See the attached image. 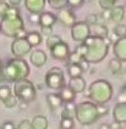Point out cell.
Wrapping results in <instances>:
<instances>
[{"label":"cell","mask_w":126,"mask_h":129,"mask_svg":"<svg viewBox=\"0 0 126 129\" xmlns=\"http://www.w3.org/2000/svg\"><path fill=\"white\" fill-rule=\"evenodd\" d=\"M110 38H102L97 35H90L82 44L87 47V53L85 59L89 63H98L108 56L110 45Z\"/></svg>","instance_id":"1"},{"label":"cell","mask_w":126,"mask_h":129,"mask_svg":"<svg viewBox=\"0 0 126 129\" xmlns=\"http://www.w3.org/2000/svg\"><path fill=\"white\" fill-rule=\"evenodd\" d=\"M24 30V22L17 7H10L9 11L1 18L0 33L8 37L15 38L17 34Z\"/></svg>","instance_id":"2"},{"label":"cell","mask_w":126,"mask_h":129,"mask_svg":"<svg viewBox=\"0 0 126 129\" xmlns=\"http://www.w3.org/2000/svg\"><path fill=\"white\" fill-rule=\"evenodd\" d=\"M30 66L22 58H14L9 59L3 66L2 73L6 82L15 83L19 80L26 79L30 74Z\"/></svg>","instance_id":"3"},{"label":"cell","mask_w":126,"mask_h":129,"mask_svg":"<svg viewBox=\"0 0 126 129\" xmlns=\"http://www.w3.org/2000/svg\"><path fill=\"white\" fill-rule=\"evenodd\" d=\"M113 87L105 79H97L91 83L88 88V98L97 105H105L111 100Z\"/></svg>","instance_id":"4"},{"label":"cell","mask_w":126,"mask_h":129,"mask_svg":"<svg viewBox=\"0 0 126 129\" xmlns=\"http://www.w3.org/2000/svg\"><path fill=\"white\" fill-rule=\"evenodd\" d=\"M74 115L82 125L93 124L100 117L97 112V105L91 101H83L75 106Z\"/></svg>","instance_id":"5"},{"label":"cell","mask_w":126,"mask_h":129,"mask_svg":"<svg viewBox=\"0 0 126 129\" xmlns=\"http://www.w3.org/2000/svg\"><path fill=\"white\" fill-rule=\"evenodd\" d=\"M14 96L22 102L30 103L36 99L37 91L31 81L19 80L14 83Z\"/></svg>","instance_id":"6"},{"label":"cell","mask_w":126,"mask_h":129,"mask_svg":"<svg viewBox=\"0 0 126 129\" xmlns=\"http://www.w3.org/2000/svg\"><path fill=\"white\" fill-rule=\"evenodd\" d=\"M45 83L48 88L54 90H60L66 85L64 73L58 66L52 67L46 74Z\"/></svg>","instance_id":"7"},{"label":"cell","mask_w":126,"mask_h":129,"mask_svg":"<svg viewBox=\"0 0 126 129\" xmlns=\"http://www.w3.org/2000/svg\"><path fill=\"white\" fill-rule=\"evenodd\" d=\"M70 35L75 42L82 43L91 35V28L83 21H76L70 27Z\"/></svg>","instance_id":"8"},{"label":"cell","mask_w":126,"mask_h":129,"mask_svg":"<svg viewBox=\"0 0 126 129\" xmlns=\"http://www.w3.org/2000/svg\"><path fill=\"white\" fill-rule=\"evenodd\" d=\"M10 49L15 58H23L31 52L32 47L25 38H19L13 40Z\"/></svg>","instance_id":"9"},{"label":"cell","mask_w":126,"mask_h":129,"mask_svg":"<svg viewBox=\"0 0 126 129\" xmlns=\"http://www.w3.org/2000/svg\"><path fill=\"white\" fill-rule=\"evenodd\" d=\"M56 19L57 21H59L62 25L70 27V28L77 21L74 12L72 11V9H70L68 7L58 10V13L56 14Z\"/></svg>","instance_id":"10"},{"label":"cell","mask_w":126,"mask_h":129,"mask_svg":"<svg viewBox=\"0 0 126 129\" xmlns=\"http://www.w3.org/2000/svg\"><path fill=\"white\" fill-rule=\"evenodd\" d=\"M49 49L53 59H57V60H60V61H66L70 53L69 46L63 41L53 46Z\"/></svg>","instance_id":"11"},{"label":"cell","mask_w":126,"mask_h":129,"mask_svg":"<svg viewBox=\"0 0 126 129\" xmlns=\"http://www.w3.org/2000/svg\"><path fill=\"white\" fill-rule=\"evenodd\" d=\"M113 53L116 59L124 62L126 60V37L118 38L113 44Z\"/></svg>","instance_id":"12"},{"label":"cell","mask_w":126,"mask_h":129,"mask_svg":"<svg viewBox=\"0 0 126 129\" xmlns=\"http://www.w3.org/2000/svg\"><path fill=\"white\" fill-rule=\"evenodd\" d=\"M47 0H24V6L31 14H40L46 8Z\"/></svg>","instance_id":"13"},{"label":"cell","mask_w":126,"mask_h":129,"mask_svg":"<svg viewBox=\"0 0 126 129\" xmlns=\"http://www.w3.org/2000/svg\"><path fill=\"white\" fill-rule=\"evenodd\" d=\"M47 60V56L46 52L42 49H35L31 53L30 61L36 68L43 67Z\"/></svg>","instance_id":"14"},{"label":"cell","mask_w":126,"mask_h":129,"mask_svg":"<svg viewBox=\"0 0 126 129\" xmlns=\"http://www.w3.org/2000/svg\"><path fill=\"white\" fill-rule=\"evenodd\" d=\"M68 86L73 91L75 94H80L86 89V82L82 76L70 78Z\"/></svg>","instance_id":"15"},{"label":"cell","mask_w":126,"mask_h":129,"mask_svg":"<svg viewBox=\"0 0 126 129\" xmlns=\"http://www.w3.org/2000/svg\"><path fill=\"white\" fill-rule=\"evenodd\" d=\"M57 22L56 15L49 11H43L39 14V22L40 27H53Z\"/></svg>","instance_id":"16"},{"label":"cell","mask_w":126,"mask_h":129,"mask_svg":"<svg viewBox=\"0 0 126 129\" xmlns=\"http://www.w3.org/2000/svg\"><path fill=\"white\" fill-rule=\"evenodd\" d=\"M113 118L115 122L124 123L126 122V104L119 103L115 105L113 109Z\"/></svg>","instance_id":"17"},{"label":"cell","mask_w":126,"mask_h":129,"mask_svg":"<svg viewBox=\"0 0 126 129\" xmlns=\"http://www.w3.org/2000/svg\"><path fill=\"white\" fill-rule=\"evenodd\" d=\"M125 17V9L123 6H114L110 9V21L118 24L122 22Z\"/></svg>","instance_id":"18"},{"label":"cell","mask_w":126,"mask_h":129,"mask_svg":"<svg viewBox=\"0 0 126 129\" xmlns=\"http://www.w3.org/2000/svg\"><path fill=\"white\" fill-rule=\"evenodd\" d=\"M58 94L63 103H71L76 99V94L68 85H65L64 87H62Z\"/></svg>","instance_id":"19"},{"label":"cell","mask_w":126,"mask_h":129,"mask_svg":"<svg viewBox=\"0 0 126 129\" xmlns=\"http://www.w3.org/2000/svg\"><path fill=\"white\" fill-rule=\"evenodd\" d=\"M25 39L30 44L31 47H37L41 45L43 42V37L42 35L37 31H32V32H27V35L25 36Z\"/></svg>","instance_id":"20"},{"label":"cell","mask_w":126,"mask_h":129,"mask_svg":"<svg viewBox=\"0 0 126 129\" xmlns=\"http://www.w3.org/2000/svg\"><path fill=\"white\" fill-rule=\"evenodd\" d=\"M47 101L51 111H56L57 109H59L63 104V102L60 100L58 93H49V94H47Z\"/></svg>","instance_id":"21"},{"label":"cell","mask_w":126,"mask_h":129,"mask_svg":"<svg viewBox=\"0 0 126 129\" xmlns=\"http://www.w3.org/2000/svg\"><path fill=\"white\" fill-rule=\"evenodd\" d=\"M31 125H32V129H47L48 121L43 115H36L32 118Z\"/></svg>","instance_id":"22"},{"label":"cell","mask_w":126,"mask_h":129,"mask_svg":"<svg viewBox=\"0 0 126 129\" xmlns=\"http://www.w3.org/2000/svg\"><path fill=\"white\" fill-rule=\"evenodd\" d=\"M67 72L70 78H75V77L82 76V71L79 64H68Z\"/></svg>","instance_id":"23"},{"label":"cell","mask_w":126,"mask_h":129,"mask_svg":"<svg viewBox=\"0 0 126 129\" xmlns=\"http://www.w3.org/2000/svg\"><path fill=\"white\" fill-rule=\"evenodd\" d=\"M121 67H122V62L119 60L118 59H116V58L111 59L109 61V69L113 75H116L120 73V70H121Z\"/></svg>","instance_id":"24"},{"label":"cell","mask_w":126,"mask_h":129,"mask_svg":"<svg viewBox=\"0 0 126 129\" xmlns=\"http://www.w3.org/2000/svg\"><path fill=\"white\" fill-rule=\"evenodd\" d=\"M93 27L95 28V35L102 37V38H107L109 36V30L106 25L102 23H97V25Z\"/></svg>","instance_id":"25"},{"label":"cell","mask_w":126,"mask_h":129,"mask_svg":"<svg viewBox=\"0 0 126 129\" xmlns=\"http://www.w3.org/2000/svg\"><path fill=\"white\" fill-rule=\"evenodd\" d=\"M49 6L55 10H59L67 7V0H47Z\"/></svg>","instance_id":"26"},{"label":"cell","mask_w":126,"mask_h":129,"mask_svg":"<svg viewBox=\"0 0 126 129\" xmlns=\"http://www.w3.org/2000/svg\"><path fill=\"white\" fill-rule=\"evenodd\" d=\"M59 127L60 129H73V118H61L60 123H59Z\"/></svg>","instance_id":"27"},{"label":"cell","mask_w":126,"mask_h":129,"mask_svg":"<svg viewBox=\"0 0 126 129\" xmlns=\"http://www.w3.org/2000/svg\"><path fill=\"white\" fill-rule=\"evenodd\" d=\"M12 95V91L8 85H1L0 86V100L3 102L7 99H9Z\"/></svg>","instance_id":"28"},{"label":"cell","mask_w":126,"mask_h":129,"mask_svg":"<svg viewBox=\"0 0 126 129\" xmlns=\"http://www.w3.org/2000/svg\"><path fill=\"white\" fill-rule=\"evenodd\" d=\"M113 33H114V35L117 36L118 38H120V37H125V34H126L125 24L123 23L116 24V26L113 29Z\"/></svg>","instance_id":"29"},{"label":"cell","mask_w":126,"mask_h":129,"mask_svg":"<svg viewBox=\"0 0 126 129\" xmlns=\"http://www.w3.org/2000/svg\"><path fill=\"white\" fill-rule=\"evenodd\" d=\"M62 42L61 37L58 35H51L49 36H47V47L48 48H51L53 46H55L58 43H60Z\"/></svg>","instance_id":"30"},{"label":"cell","mask_w":126,"mask_h":129,"mask_svg":"<svg viewBox=\"0 0 126 129\" xmlns=\"http://www.w3.org/2000/svg\"><path fill=\"white\" fill-rule=\"evenodd\" d=\"M85 22L87 24L90 28H91L92 26L97 25V23H99V22H98V15H97L96 13H91V14L87 15L85 20Z\"/></svg>","instance_id":"31"},{"label":"cell","mask_w":126,"mask_h":129,"mask_svg":"<svg viewBox=\"0 0 126 129\" xmlns=\"http://www.w3.org/2000/svg\"><path fill=\"white\" fill-rule=\"evenodd\" d=\"M4 106L8 109H12L14 108L15 106L18 105V99L15 97L14 95H11L9 99H7L5 101H3Z\"/></svg>","instance_id":"32"},{"label":"cell","mask_w":126,"mask_h":129,"mask_svg":"<svg viewBox=\"0 0 126 129\" xmlns=\"http://www.w3.org/2000/svg\"><path fill=\"white\" fill-rule=\"evenodd\" d=\"M85 0H67V7L70 9H80L83 5Z\"/></svg>","instance_id":"33"},{"label":"cell","mask_w":126,"mask_h":129,"mask_svg":"<svg viewBox=\"0 0 126 129\" xmlns=\"http://www.w3.org/2000/svg\"><path fill=\"white\" fill-rule=\"evenodd\" d=\"M118 0H99V5L103 9H111Z\"/></svg>","instance_id":"34"},{"label":"cell","mask_w":126,"mask_h":129,"mask_svg":"<svg viewBox=\"0 0 126 129\" xmlns=\"http://www.w3.org/2000/svg\"><path fill=\"white\" fill-rule=\"evenodd\" d=\"M74 51H75L82 59H85V56H86V53H87V47H86V46H85V44L81 43V45H79V46L75 48Z\"/></svg>","instance_id":"35"},{"label":"cell","mask_w":126,"mask_h":129,"mask_svg":"<svg viewBox=\"0 0 126 129\" xmlns=\"http://www.w3.org/2000/svg\"><path fill=\"white\" fill-rule=\"evenodd\" d=\"M10 7L11 6H10L8 2H1V3H0V17L1 18L3 17L4 15L9 11V9Z\"/></svg>","instance_id":"36"},{"label":"cell","mask_w":126,"mask_h":129,"mask_svg":"<svg viewBox=\"0 0 126 129\" xmlns=\"http://www.w3.org/2000/svg\"><path fill=\"white\" fill-rule=\"evenodd\" d=\"M78 64H79V66L81 67V69H82V73L87 72V71L89 70V68H90V63H89V62H88L85 59H81Z\"/></svg>","instance_id":"37"},{"label":"cell","mask_w":126,"mask_h":129,"mask_svg":"<svg viewBox=\"0 0 126 129\" xmlns=\"http://www.w3.org/2000/svg\"><path fill=\"white\" fill-rule=\"evenodd\" d=\"M17 129H32V125H31V122L29 120H22L21 123H19Z\"/></svg>","instance_id":"38"},{"label":"cell","mask_w":126,"mask_h":129,"mask_svg":"<svg viewBox=\"0 0 126 129\" xmlns=\"http://www.w3.org/2000/svg\"><path fill=\"white\" fill-rule=\"evenodd\" d=\"M101 18L104 21H110V9H103L101 12Z\"/></svg>","instance_id":"39"},{"label":"cell","mask_w":126,"mask_h":129,"mask_svg":"<svg viewBox=\"0 0 126 129\" xmlns=\"http://www.w3.org/2000/svg\"><path fill=\"white\" fill-rule=\"evenodd\" d=\"M97 112H98L99 116L101 117V116L106 115L109 112V109L107 108L105 105H97Z\"/></svg>","instance_id":"40"},{"label":"cell","mask_w":126,"mask_h":129,"mask_svg":"<svg viewBox=\"0 0 126 129\" xmlns=\"http://www.w3.org/2000/svg\"><path fill=\"white\" fill-rule=\"evenodd\" d=\"M0 129H16V128H15V124L13 122L8 121V122H5L2 125L0 126Z\"/></svg>","instance_id":"41"},{"label":"cell","mask_w":126,"mask_h":129,"mask_svg":"<svg viewBox=\"0 0 126 129\" xmlns=\"http://www.w3.org/2000/svg\"><path fill=\"white\" fill-rule=\"evenodd\" d=\"M41 32L43 35L49 36L53 35V27H41Z\"/></svg>","instance_id":"42"},{"label":"cell","mask_w":126,"mask_h":129,"mask_svg":"<svg viewBox=\"0 0 126 129\" xmlns=\"http://www.w3.org/2000/svg\"><path fill=\"white\" fill-rule=\"evenodd\" d=\"M65 109L67 110L68 112H70V113H72L74 115V112H75V105L73 103H66V106H65Z\"/></svg>","instance_id":"43"},{"label":"cell","mask_w":126,"mask_h":129,"mask_svg":"<svg viewBox=\"0 0 126 129\" xmlns=\"http://www.w3.org/2000/svg\"><path fill=\"white\" fill-rule=\"evenodd\" d=\"M29 20L32 23H38L39 22V14H31V13H30Z\"/></svg>","instance_id":"44"},{"label":"cell","mask_w":126,"mask_h":129,"mask_svg":"<svg viewBox=\"0 0 126 129\" xmlns=\"http://www.w3.org/2000/svg\"><path fill=\"white\" fill-rule=\"evenodd\" d=\"M60 117L61 118H73V114L70 113V112H68L66 109H64L60 113Z\"/></svg>","instance_id":"45"},{"label":"cell","mask_w":126,"mask_h":129,"mask_svg":"<svg viewBox=\"0 0 126 129\" xmlns=\"http://www.w3.org/2000/svg\"><path fill=\"white\" fill-rule=\"evenodd\" d=\"M119 103H125V92H124V89L121 90V92L119 95Z\"/></svg>","instance_id":"46"},{"label":"cell","mask_w":126,"mask_h":129,"mask_svg":"<svg viewBox=\"0 0 126 129\" xmlns=\"http://www.w3.org/2000/svg\"><path fill=\"white\" fill-rule=\"evenodd\" d=\"M8 1H9V4L11 7H18L21 3L22 0H8Z\"/></svg>","instance_id":"47"},{"label":"cell","mask_w":126,"mask_h":129,"mask_svg":"<svg viewBox=\"0 0 126 129\" xmlns=\"http://www.w3.org/2000/svg\"><path fill=\"white\" fill-rule=\"evenodd\" d=\"M121 128L120 127V123H118V122H113V123H111L110 124H109V129H120Z\"/></svg>","instance_id":"48"},{"label":"cell","mask_w":126,"mask_h":129,"mask_svg":"<svg viewBox=\"0 0 126 129\" xmlns=\"http://www.w3.org/2000/svg\"><path fill=\"white\" fill-rule=\"evenodd\" d=\"M27 108H28V103L22 102V101H21V103L20 104V109H21V110H25V109H27Z\"/></svg>","instance_id":"49"},{"label":"cell","mask_w":126,"mask_h":129,"mask_svg":"<svg viewBox=\"0 0 126 129\" xmlns=\"http://www.w3.org/2000/svg\"><path fill=\"white\" fill-rule=\"evenodd\" d=\"M6 82V80H5V77L3 75V73H2V71L0 72V84H2V83Z\"/></svg>","instance_id":"50"},{"label":"cell","mask_w":126,"mask_h":129,"mask_svg":"<svg viewBox=\"0 0 126 129\" xmlns=\"http://www.w3.org/2000/svg\"><path fill=\"white\" fill-rule=\"evenodd\" d=\"M99 129H109V124H107V123H102L100 125Z\"/></svg>","instance_id":"51"},{"label":"cell","mask_w":126,"mask_h":129,"mask_svg":"<svg viewBox=\"0 0 126 129\" xmlns=\"http://www.w3.org/2000/svg\"><path fill=\"white\" fill-rule=\"evenodd\" d=\"M2 69H3V64H2V62H1V60H0V72L2 71Z\"/></svg>","instance_id":"52"},{"label":"cell","mask_w":126,"mask_h":129,"mask_svg":"<svg viewBox=\"0 0 126 129\" xmlns=\"http://www.w3.org/2000/svg\"><path fill=\"white\" fill-rule=\"evenodd\" d=\"M7 0H0V3H1V2H6Z\"/></svg>","instance_id":"53"},{"label":"cell","mask_w":126,"mask_h":129,"mask_svg":"<svg viewBox=\"0 0 126 129\" xmlns=\"http://www.w3.org/2000/svg\"><path fill=\"white\" fill-rule=\"evenodd\" d=\"M120 129H122V128H120Z\"/></svg>","instance_id":"54"},{"label":"cell","mask_w":126,"mask_h":129,"mask_svg":"<svg viewBox=\"0 0 126 129\" xmlns=\"http://www.w3.org/2000/svg\"><path fill=\"white\" fill-rule=\"evenodd\" d=\"M16 129H17V128H16Z\"/></svg>","instance_id":"55"}]
</instances>
